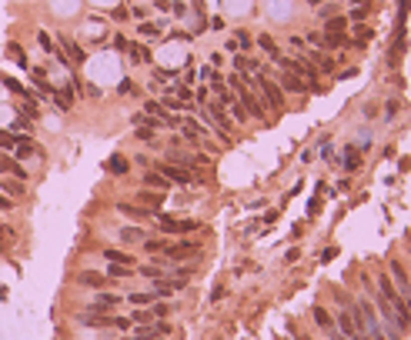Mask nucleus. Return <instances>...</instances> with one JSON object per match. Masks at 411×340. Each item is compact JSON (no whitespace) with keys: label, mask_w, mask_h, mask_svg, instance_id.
Listing matches in <instances>:
<instances>
[{"label":"nucleus","mask_w":411,"mask_h":340,"mask_svg":"<svg viewBox=\"0 0 411 340\" xmlns=\"http://www.w3.org/2000/svg\"><path fill=\"white\" fill-rule=\"evenodd\" d=\"M164 107H171V110H181L184 104H181V100H171V97H164Z\"/></svg>","instance_id":"obj_42"},{"label":"nucleus","mask_w":411,"mask_h":340,"mask_svg":"<svg viewBox=\"0 0 411 340\" xmlns=\"http://www.w3.org/2000/svg\"><path fill=\"white\" fill-rule=\"evenodd\" d=\"M141 187H157V190H167V187H171V180H167L161 170H144V177H141Z\"/></svg>","instance_id":"obj_9"},{"label":"nucleus","mask_w":411,"mask_h":340,"mask_svg":"<svg viewBox=\"0 0 411 340\" xmlns=\"http://www.w3.org/2000/svg\"><path fill=\"white\" fill-rule=\"evenodd\" d=\"M141 33H147V37H154V33H157V27H154V23H144V27H141Z\"/></svg>","instance_id":"obj_43"},{"label":"nucleus","mask_w":411,"mask_h":340,"mask_svg":"<svg viewBox=\"0 0 411 340\" xmlns=\"http://www.w3.org/2000/svg\"><path fill=\"white\" fill-rule=\"evenodd\" d=\"M184 133H188V140H201V137H204V127L194 123V120H184Z\"/></svg>","instance_id":"obj_25"},{"label":"nucleus","mask_w":411,"mask_h":340,"mask_svg":"<svg viewBox=\"0 0 411 340\" xmlns=\"http://www.w3.org/2000/svg\"><path fill=\"white\" fill-rule=\"evenodd\" d=\"M157 170H161L171 184H194V180H201L194 170H188V167H181V164H171V160H157Z\"/></svg>","instance_id":"obj_3"},{"label":"nucleus","mask_w":411,"mask_h":340,"mask_svg":"<svg viewBox=\"0 0 411 340\" xmlns=\"http://www.w3.org/2000/svg\"><path fill=\"white\" fill-rule=\"evenodd\" d=\"M60 47H64L67 54H70V60H74V64H84V60H87V54H84V50H80V47L74 44L70 37H60Z\"/></svg>","instance_id":"obj_13"},{"label":"nucleus","mask_w":411,"mask_h":340,"mask_svg":"<svg viewBox=\"0 0 411 340\" xmlns=\"http://www.w3.org/2000/svg\"><path fill=\"white\" fill-rule=\"evenodd\" d=\"M127 50H131V60L134 64H151V50L141 44H127Z\"/></svg>","instance_id":"obj_15"},{"label":"nucleus","mask_w":411,"mask_h":340,"mask_svg":"<svg viewBox=\"0 0 411 340\" xmlns=\"http://www.w3.org/2000/svg\"><path fill=\"white\" fill-rule=\"evenodd\" d=\"M121 240H127V243H144L147 237H144V230H137V227H124V230H121Z\"/></svg>","instance_id":"obj_19"},{"label":"nucleus","mask_w":411,"mask_h":340,"mask_svg":"<svg viewBox=\"0 0 411 340\" xmlns=\"http://www.w3.org/2000/svg\"><path fill=\"white\" fill-rule=\"evenodd\" d=\"M167 257L171 260H184V257H198V240H181V243H167Z\"/></svg>","instance_id":"obj_7"},{"label":"nucleus","mask_w":411,"mask_h":340,"mask_svg":"<svg viewBox=\"0 0 411 340\" xmlns=\"http://www.w3.org/2000/svg\"><path fill=\"white\" fill-rule=\"evenodd\" d=\"M117 214H127L131 220H151L154 217L147 207H137V204H117Z\"/></svg>","instance_id":"obj_10"},{"label":"nucleus","mask_w":411,"mask_h":340,"mask_svg":"<svg viewBox=\"0 0 411 340\" xmlns=\"http://www.w3.org/2000/svg\"><path fill=\"white\" fill-rule=\"evenodd\" d=\"M154 297H157V294H131L127 300H131L134 307H147V304H154Z\"/></svg>","instance_id":"obj_28"},{"label":"nucleus","mask_w":411,"mask_h":340,"mask_svg":"<svg viewBox=\"0 0 411 340\" xmlns=\"http://www.w3.org/2000/svg\"><path fill=\"white\" fill-rule=\"evenodd\" d=\"M184 287H188V280H157V290L154 294L157 297H171V294H178V290H184Z\"/></svg>","instance_id":"obj_11"},{"label":"nucleus","mask_w":411,"mask_h":340,"mask_svg":"<svg viewBox=\"0 0 411 340\" xmlns=\"http://www.w3.org/2000/svg\"><path fill=\"white\" fill-rule=\"evenodd\" d=\"M141 274H144V277H154V280H161V277H164V270H161V267H141Z\"/></svg>","instance_id":"obj_35"},{"label":"nucleus","mask_w":411,"mask_h":340,"mask_svg":"<svg viewBox=\"0 0 411 340\" xmlns=\"http://www.w3.org/2000/svg\"><path fill=\"white\" fill-rule=\"evenodd\" d=\"M311 57L324 67V70H334V57H321V54H311Z\"/></svg>","instance_id":"obj_36"},{"label":"nucleus","mask_w":411,"mask_h":340,"mask_svg":"<svg viewBox=\"0 0 411 340\" xmlns=\"http://www.w3.org/2000/svg\"><path fill=\"white\" fill-rule=\"evenodd\" d=\"M247 84H251V80H244L241 74H234V77H231V87L237 90V97H241L237 104H241V107H244L247 113H254L257 120H264V100L257 97L254 90H247Z\"/></svg>","instance_id":"obj_1"},{"label":"nucleus","mask_w":411,"mask_h":340,"mask_svg":"<svg viewBox=\"0 0 411 340\" xmlns=\"http://www.w3.org/2000/svg\"><path fill=\"white\" fill-rule=\"evenodd\" d=\"M314 324H318V327H324V330H331V327H334L331 314H328L324 307H314Z\"/></svg>","instance_id":"obj_23"},{"label":"nucleus","mask_w":411,"mask_h":340,"mask_svg":"<svg viewBox=\"0 0 411 340\" xmlns=\"http://www.w3.org/2000/svg\"><path fill=\"white\" fill-rule=\"evenodd\" d=\"M345 27H348V17H331L328 27H324V33H345Z\"/></svg>","instance_id":"obj_24"},{"label":"nucleus","mask_w":411,"mask_h":340,"mask_svg":"<svg viewBox=\"0 0 411 340\" xmlns=\"http://www.w3.org/2000/svg\"><path fill=\"white\" fill-rule=\"evenodd\" d=\"M137 200H141V207H161V204H164V197H161V194H147V190H141V194H137Z\"/></svg>","instance_id":"obj_21"},{"label":"nucleus","mask_w":411,"mask_h":340,"mask_svg":"<svg viewBox=\"0 0 411 340\" xmlns=\"http://www.w3.org/2000/svg\"><path fill=\"white\" fill-rule=\"evenodd\" d=\"M338 327H341V334H345V337H355L358 334V327H355V317H351V314H338Z\"/></svg>","instance_id":"obj_16"},{"label":"nucleus","mask_w":411,"mask_h":340,"mask_svg":"<svg viewBox=\"0 0 411 340\" xmlns=\"http://www.w3.org/2000/svg\"><path fill=\"white\" fill-rule=\"evenodd\" d=\"M164 314H167V304H157V307H154V320L164 317Z\"/></svg>","instance_id":"obj_45"},{"label":"nucleus","mask_w":411,"mask_h":340,"mask_svg":"<svg viewBox=\"0 0 411 340\" xmlns=\"http://www.w3.org/2000/svg\"><path fill=\"white\" fill-rule=\"evenodd\" d=\"M144 250H154V253L157 250H167V243L164 240H144Z\"/></svg>","instance_id":"obj_37"},{"label":"nucleus","mask_w":411,"mask_h":340,"mask_svg":"<svg viewBox=\"0 0 411 340\" xmlns=\"http://www.w3.org/2000/svg\"><path fill=\"white\" fill-rule=\"evenodd\" d=\"M391 280L398 284V294L405 297V304H411V277H408V270H405L401 260H391Z\"/></svg>","instance_id":"obj_5"},{"label":"nucleus","mask_w":411,"mask_h":340,"mask_svg":"<svg viewBox=\"0 0 411 340\" xmlns=\"http://www.w3.org/2000/svg\"><path fill=\"white\" fill-rule=\"evenodd\" d=\"M254 84L261 87V94H264V107H271V110H281V107H284V94L278 90V84H274V80H267L264 74H257Z\"/></svg>","instance_id":"obj_4"},{"label":"nucleus","mask_w":411,"mask_h":340,"mask_svg":"<svg viewBox=\"0 0 411 340\" xmlns=\"http://www.w3.org/2000/svg\"><path fill=\"white\" fill-rule=\"evenodd\" d=\"M345 160H348V170H355V167H361V154H358L355 147H348V150H345Z\"/></svg>","instance_id":"obj_29"},{"label":"nucleus","mask_w":411,"mask_h":340,"mask_svg":"<svg viewBox=\"0 0 411 340\" xmlns=\"http://www.w3.org/2000/svg\"><path fill=\"white\" fill-rule=\"evenodd\" d=\"M10 54H13V60H17V64H27V57H23V50L17 44H10Z\"/></svg>","instance_id":"obj_40"},{"label":"nucleus","mask_w":411,"mask_h":340,"mask_svg":"<svg viewBox=\"0 0 411 340\" xmlns=\"http://www.w3.org/2000/svg\"><path fill=\"white\" fill-rule=\"evenodd\" d=\"M0 210H10V197H0Z\"/></svg>","instance_id":"obj_46"},{"label":"nucleus","mask_w":411,"mask_h":340,"mask_svg":"<svg viewBox=\"0 0 411 340\" xmlns=\"http://www.w3.org/2000/svg\"><path fill=\"white\" fill-rule=\"evenodd\" d=\"M351 17H355V20H361V17H368V3H365V7H358V10L351 13Z\"/></svg>","instance_id":"obj_44"},{"label":"nucleus","mask_w":411,"mask_h":340,"mask_svg":"<svg viewBox=\"0 0 411 340\" xmlns=\"http://www.w3.org/2000/svg\"><path fill=\"white\" fill-rule=\"evenodd\" d=\"M80 284H87V287H100L104 284V274H94V270H84V274L77 277Z\"/></svg>","instance_id":"obj_26"},{"label":"nucleus","mask_w":411,"mask_h":340,"mask_svg":"<svg viewBox=\"0 0 411 340\" xmlns=\"http://www.w3.org/2000/svg\"><path fill=\"white\" fill-rule=\"evenodd\" d=\"M37 40H40V47H44L47 54H54V44H50V37H47V33H37Z\"/></svg>","instance_id":"obj_39"},{"label":"nucleus","mask_w":411,"mask_h":340,"mask_svg":"<svg viewBox=\"0 0 411 340\" xmlns=\"http://www.w3.org/2000/svg\"><path fill=\"white\" fill-rule=\"evenodd\" d=\"M104 257H107L111 263H121V267H134V257H131V253H124V250H117V247H107Z\"/></svg>","instance_id":"obj_12"},{"label":"nucleus","mask_w":411,"mask_h":340,"mask_svg":"<svg viewBox=\"0 0 411 340\" xmlns=\"http://www.w3.org/2000/svg\"><path fill=\"white\" fill-rule=\"evenodd\" d=\"M127 274H131L127 267H117V263H114V267H107V277H127Z\"/></svg>","instance_id":"obj_38"},{"label":"nucleus","mask_w":411,"mask_h":340,"mask_svg":"<svg viewBox=\"0 0 411 340\" xmlns=\"http://www.w3.org/2000/svg\"><path fill=\"white\" fill-rule=\"evenodd\" d=\"M80 324L87 327H131V320L121 317V314H100V310H90V314H80Z\"/></svg>","instance_id":"obj_2"},{"label":"nucleus","mask_w":411,"mask_h":340,"mask_svg":"<svg viewBox=\"0 0 411 340\" xmlns=\"http://www.w3.org/2000/svg\"><path fill=\"white\" fill-rule=\"evenodd\" d=\"M131 320H137L141 327H147V324H154V314H151V310H137V314H134Z\"/></svg>","instance_id":"obj_32"},{"label":"nucleus","mask_w":411,"mask_h":340,"mask_svg":"<svg viewBox=\"0 0 411 340\" xmlns=\"http://www.w3.org/2000/svg\"><path fill=\"white\" fill-rule=\"evenodd\" d=\"M154 127H144V123H137V130H134V137H137V140H151V137H154Z\"/></svg>","instance_id":"obj_34"},{"label":"nucleus","mask_w":411,"mask_h":340,"mask_svg":"<svg viewBox=\"0 0 411 340\" xmlns=\"http://www.w3.org/2000/svg\"><path fill=\"white\" fill-rule=\"evenodd\" d=\"M0 170H7L10 177H17V180H23V167L17 164V160H10V157H3L0 154Z\"/></svg>","instance_id":"obj_17"},{"label":"nucleus","mask_w":411,"mask_h":340,"mask_svg":"<svg viewBox=\"0 0 411 340\" xmlns=\"http://www.w3.org/2000/svg\"><path fill=\"white\" fill-rule=\"evenodd\" d=\"M257 44L264 47V50H267V54H271V57H278V47H274V40H271L267 33H264V37H257Z\"/></svg>","instance_id":"obj_33"},{"label":"nucleus","mask_w":411,"mask_h":340,"mask_svg":"<svg viewBox=\"0 0 411 340\" xmlns=\"http://www.w3.org/2000/svg\"><path fill=\"white\" fill-rule=\"evenodd\" d=\"M17 140H20L17 133H7V130H0V150H13V147H17Z\"/></svg>","instance_id":"obj_27"},{"label":"nucleus","mask_w":411,"mask_h":340,"mask_svg":"<svg viewBox=\"0 0 411 340\" xmlns=\"http://www.w3.org/2000/svg\"><path fill=\"white\" fill-rule=\"evenodd\" d=\"M324 44L328 47H345L348 40H345V33H324Z\"/></svg>","instance_id":"obj_31"},{"label":"nucleus","mask_w":411,"mask_h":340,"mask_svg":"<svg viewBox=\"0 0 411 340\" xmlns=\"http://www.w3.org/2000/svg\"><path fill=\"white\" fill-rule=\"evenodd\" d=\"M107 170H111V174H117V177L127 174V157H121V154L111 157V160H107Z\"/></svg>","instance_id":"obj_22"},{"label":"nucleus","mask_w":411,"mask_h":340,"mask_svg":"<svg viewBox=\"0 0 411 340\" xmlns=\"http://www.w3.org/2000/svg\"><path fill=\"white\" fill-rule=\"evenodd\" d=\"M54 104L60 110H70V107H74V97H70V94H54Z\"/></svg>","instance_id":"obj_30"},{"label":"nucleus","mask_w":411,"mask_h":340,"mask_svg":"<svg viewBox=\"0 0 411 340\" xmlns=\"http://www.w3.org/2000/svg\"><path fill=\"white\" fill-rule=\"evenodd\" d=\"M281 80H284V90H294V94H304V84H301V77H298V74H291V70H288V74H284Z\"/></svg>","instance_id":"obj_20"},{"label":"nucleus","mask_w":411,"mask_h":340,"mask_svg":"<svg viewBox=\"0 0 411 340\" xmlns=\"http://www.w3.org/2000/svg\"><path fill=\"white\" fill-rule=\"evenodd\" d=\"M7 237H10V240H13V230H7V227H0V247L7 243Z\"/></svg>","instance_id":"obj_41"},{"label":"nucleus","mask_w":411,"mask_h":340,"mask_svg":"<svg viewBox=\"0 0 411 340\" xmlns=\"http://www.w3.org/2000/svg\"><path fill=\"white\" fill-rule=\"evenodd\" d=\"M157 224H161V230L164 233H194L198 230V220H174V217H157Z\"/></svg>","instance_id":"obj_6"},{"label":"nucleus","mask_w":411,"mask_h":340,"mask_svg":"<svg viewBox=\"0 0 411 340\" xmlns=\"http://www.w3.org/2000/svg\"><path fill=\"white\" fill-rule=\"evenodd\" d=\"M301 340H308V337H301Z\"/></svg>","instance_id":"obj_47"},{"label":"nucleus","mask_w":411,"mask_h":340,"mask_svg":"<svg viewBox=\"0 0 411 340\" xmlns=\"http://www.w3.org/2000/svg\"><path fill=\"white\" fill-rule=\"evenodd\" d=\"M117 304H121V297H117V294H97L90 310H111V307H117Z\"/></svg>","instance_id":"obj_14"},{"label":"nucleus","mask_w":411,"mask_h":340,"mask_svg":"<svg viewBox=\"0 0 411 340\" xmlns=\"http://www.w3.org/2000/svg\"><path fill=\"white\" fill-rule=\"evenodd\" d=\"M358 310H361V324H365L368 334H378V314L368 300H358Z\"/></svg>","instance_id":"obj_8"},{"label":"nucleus","mask_w":411,"mask_h":340,"mask_svg":"<svg viewBox=\"0 0 411 340\" xmlns=\"http://www.w3.org/2000/svg\"><path fill=\"white\" fill-rule=\"evenodd\" d=\"M0 190H3L7 197H20V194H23V184L17 180V177H13V180H0Z\"/></svg>","instance_id":"obj_18"}]
</instances>
